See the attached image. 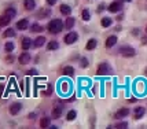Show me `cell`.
<instances>
[{
	"label": "cell",
	"instance_id": "1",
	"mask_svg": "<svg viewBox=\"0 0 147 129\" xmlns=\"http://www.w3.org/2000/svg\"><path fill=\"white\" fill-rule=\"evenodd\" d=\"M47 30L51 33V34H58V33H61L63 30V22L59 19V18H55V19L50 21L48 25H47Z\"/></svg>",
	"mask_w": 147,
	"mask_h": 129
},
{
	"label": "cell",
	"instance_id": "2",
	"mask_svg": "<svg viewBox=\"0 0 147 129\" xmlns=\"http://www.w3.org/2000/svg\"><path fill=\"white\" fill-rule=\"evenodd\" d=\"M113 73V69L107 62H102V63L98 66V70H96V74L98 76H109Z\"/></svg>",
	"mask_w": 147,
	"mask_h": 129
},
{
	"label": "cell",
	"instance_id": "3",
	"mask_svg": "<svg viewBox=\"0 0 147 129\" xmlns=\"http://www.w3.org/2000/svg\"><path fill=\"white\" fill-rule=\"evenodd\" d=\"M120 52H121L122 56H125V58H132L136 55V51H135L134 47H129V45H124L120 48Z\"/></svg>",
	"mask_w": 147,
	"mask_h": 129
},
{
	"label": "cell",
	"instance_id": "4",
	"mask_svg": "<svg viewBox=\"0 0 147 129\" xmlns=\"http://www.w3.org/2000/svg\"><path fill=\"white\" fill-rule=\"evenodd\" d=\"M63 40H65V43H66L67 45L74 44L77 40H78V34H77L76 32H71V30H70V32H69V33H67V34H66V36L63 37Z\"/></svg>",
	"mask_w": 147,
	"mask_h": 129
},
{
	"label": "cell",
	"instance_id": "5",
	"mask_svg": "<svg viewBox=\"0 0 147 129\" xmlns=\"http://www.w3.org/2000/svg\"><path fill=\"white\" fill-rule=\"evenodd\" d=\"M121 8H122V1H118V0L110 3L109 7H107V10L110 13H118V11H121Z\"/></svg>",
	"mask_w": 147,
	"mask_h": 129
},
{
	"label": "cell",
	"instance_id": "6",
	"mask_svg": "<svg viewBox=\"0 0 147 129\" xmlns=\"http://www.w3.org/2000/svg\"><path fill=\"white\" fill-rule=\"evenodd\" d=\"M51 8L50 7H43L40 11L37 13V18L40 19H45V18H50V15H51Z\"/></svg>",
	"mask_w": 147,
	"mask_h": 129
},
{
	"label": "cell",
	"instance_id": "7",
	"mask_svg": "<svg viewBox=\"0 0 147 129\" xmlns=\"http://www.w3.org/2000/svg\"><path fill=\"white\" fill-rule=\"evenodd\" d=\"M62 113H63V106H55L51 111V118L58 120V118H61Z\"/></svg>",
	"mask_w": 147,
	"mask_h": 129
},
{
	"label": "cell",
	"instance_id": "8",
	"mask_svg": "<svg viewBox=\"0 0 147 129\" xmlns=\"http://www.w3.org/2000/svg\"><path fill=\"white\" fill-rule=\"evenodd\" d=\"M30 59H32V58H30V54H29L28 51H24L22 54H21V55H19L18 62L21 64H28L29 62H30Z\"/></svg>",
	"mask_w": 147,
	"mask_h": 129
},
{
	"label": "cell",
	"instance_id": "9",
	"mask_svg": "<svg viewBox=\"0 0 147 129\" xmlns=\"http://www.w3.org/2000/svg\"><path fill=\"white\" fill-rule=\"evenodd\" d=\"M21 110H22V104L21 103H13L10 107H8V111H10L11 116H17V114H19Z\"/></svg>",
	"mask_w": 147,
	"mask_h": 129
},
{
	"label": "cell",
	"instance_id": "10",
	"mask_svg": "<svg viewBox=\"0 0 147 129\" xmlns=\"http://www.w3.org/2000/svg\"><path fill=\"white\" fill-rule=\"evenodd\" d=\"M129 116V109L128 107H122V109H120L117 113H115V118L117 120H121V118H124V117H128Z\"/></svg>",
	"mask_w": 147,
	"mask_h": 129
},
{
	"label": "cell",
	"instance_id": "11",
	"mask_svg": "<svg viewBox=\"0 0 147 129\" xmlns=\"http://www.w3.org/2000/svg\"><path fill=\"white\" fill-rule=\"evenodd\" d=\"M28 26H29V21L26 19V18L19 19L18 22H17V29H18V30H26Z\"/></svg>",
	"mask_w": 147,
	"mask_h": 129
},
{
	"label": "cell",
	"instance_id": "12",
	"mask_svg": "<svg viewBox=\"0 0 147 129\" xmlns=\"http://www.w3.org/2000/svg\"><path fill=\"white\" fill-rule=\"evenodd\" d=\"M32 44H33V41L29 39V37H24L21 45H22V50H24V51H29V48L32 47Z\"/></svg>",
	"mask_w": 147,
	"mask_h": 129
},
{
	"label": "cell",
	"instance_id": "13",
	"mask_svg": "<svg viewBox=\"0 0 147 129\" xmlns=\"http://www.w3.org/2000/svg\"><path fill=\"white\" fill-rule=\"evenodd\" d=\"M59 11H61V14H63V15H66V17H69V15L71 14V7L69 6V4H61Z\"/></svg>",
	"mask_w": 147,
	"mask_h": 129
},
{
	"label": "cell",
	"instance_id": "14",
	"mask_svg": "<svg viewBox=\"0 0 147 129\" xmlns=\"http://www.w3.org/2000/svg\"><path fill=\"white\" fill-rule=\"evenodd\" d=\"M45 44V37L44 36H38L37 39L33 40V47H36V48H40V47H43Z\"/></svg>",
	"mask_w": 147,
	"mask_h": 129
},
{
	"label": "cell",
	"instance_id": "15",
	"mask_svg": "<svg viewBox=\"0 0 147 129\" xmlns=\"http://www.w3.org/2000/svg\"><path fill=\"white\" fill-rule=\"evenodd\" d=\"M144 113H146V109L144 107H142V106H139V107H136L135 109V120H140L142 117L144 116Z\"/></svg>",
	"mask_w": 147,
	"mask_h": 129
},
{
	"label": "cell",
	"instance_id": "16",
	"mask_svg": "<svg viewBox=\"0 0 147 129\" xmlns=\"http://www.w3.org/2000/svg\"><path fill=\"white\" fill-rule=\"evenodd\" d=\"M51 126V117H43L40 120V128H50Z\"/></svg>",
	"mask_w": 147,
	"mask_h": 129
},
{
	"label": "cell",
	"instance_id": "17",
	"mask_svg": "<svg viewBox=\"0 0 147 129\" xmlns=\"http://www.w3.org/2000/svg\"><path fill=\"white\" fill-rule=\"evenodd\" d=\"M10 22H11V18L8 17V15H1L0 17V28H6V26L10 25Z\"/></svg>",
	"mask_w": 147,
	"mask_h": 129
},
{
	"label": "cell",
	"instance_id": "18",
	"mask_svg": "<svg viewBox=\"0 0 147 129\" xmlns=\"http://www.w3.org/2000/svg\"><path fill=\"white\" fill-rule=\"evenodd\" d=\"M62 74L66 76V77H71L74 74V67L73 66H65L63 69H62Z\"/></svg>",
	"mask_w": 147,
	"mask_h": 129
},
{
	"label": "cell",
	"instance_id": "19",
	"mask_svg": "<svg viewBox=\"0 0 147 129\" xmlns=\"http://www.w3.org/2000/svg\"><path fill=\"white\" fill-rule=\"evenodd\" d=\"M115 44H117V37H115V36H109L107 40H106V43H105L106 48H111V47H114Z\"/></svg>",
	"mask_w": 147,
	"mask_h": 129
},
{
	"label": "cell",
	"instance_id": "20",
	"mask_svg": "<svg viewBox=\"0 0 147 129\" xmlns=\"http://www.w3.org/2000/svg\"><path fill=\"white\" fill-rule=\"evenodd\" d=\"M24 6H25V8L28 11H32L36 7V1L34 0H24Z\"/></svg>",
	"mask_w": 147,
	"mask_h": 129
},
{
	"label": "cell",
	"instance_id": "21",
	"mask_svg": "<svg viewBox=\"0 0 147 129\" xmlns=\"http://www.w3.org/2000/svg\"><path fill=\"white\" fill-rule=\"evenodd\" d=\"M96 45H98V41H96L95 39H90L88 43H87V45H85V50H87V51H92V50L96 48Z\"/></svg>",
	"mask_w": 147,
	"mask_h": 129
},
{
	"label": "cell",
	"instance_id": "22",
	"mask_svg": "<svg viewBox=\"0 0 147 129\" xmlns=\"http://www.w3.org/2000/svg\"><path fill=\"white\" fill-rule=\"evenodd\" d=\"M58 48H59V44H58V41H55V40H51L50 43H47V50L48 51H57Z\"/></svg>",
	"mask_w": 147,
	"mask_h": 129
},
{
	"label": "cell",
	"instance_id": "23",
	"mask_svg": "<svg viewBox=\"0 0 147 129\" xmlns=\"http://www.w3.org/2000/svg\"><path fill=\"white\" fill-rule=\"evenodd\" d=\"M17 34V32H15V29H13V28H8V29H6L4 32H3V37L6 39V37H14Z\"/></svg>",
	"mask_w": 147,
	"mask_h": 129
},
{
	"label": "cell",
	"instance_id": "24",
	"mask_svg": "<svg viewBox=\"0 0 147 129\" xmlns=\"http://www.w3.org/2000/svg\"><path fill=\"white\" fill-rule=\"evenodd\" d=\"M74 24H76V19H74L73 17H69V18L66 19L65 28H66V29H69V30H71V29H73V26H74Z\"/></svg>",
	"mask_w": 147,
	"mask_h": 129
},
{
	"label": "cell",
	"instance_id": "25",
	"mask_svg": "<svg viewBox=\"0 0 147 129\" xmlns=\"http://www.w3.org/2000/svg\"><path fill=\"white\" fill-rule=\"evenodd\" d=\"M4 14H6V15H8V17L13 19L14 17L17 15V10H15V7H8V8H6Z\"/></svg>",
	"mask_w": 147,
	"mask_h": 129
},
{
	"label": "cell",
	"instance_id": "26",
	"mask_svg": "<svg viewBox=\"0 0 147 129\" xmlns=\"http://www.w3.org/2000/svg\"><path fill=\"white\" fill-rule=\"evenodd\" d=\"M111 24H113V19L109 18V17H105V18L100 19V25H102L103 28H109V26H111Z\"/></svg>",
	"mask_w": 147,
	"mask_h": 129
},
{
	"label": "cell",
	"instance_id": "27",
	"mask_svg": "<svg viewBox=\"0 0 147 129\" xmlns=\"http://www.w3.org/2000/svg\"><path fill=\"white\" fill-rule=\"evenodd\" d=\"M81 19L85 21V22H88V21L91 19V13H90V10L84 8L83 11H81Z\"/></svg>",
	"mask_w": 147,
	"mask_h": 129
},
{
	"label": "cell",
	"instance_id": "28",
	"mask_svg": "<svg viewBox=\"0 0 147 129\" xmlns=\"http://www.w3.org/2000/svg\"><path fill=\"white\" fill-rule=\"evenodd\" d=\"M14 48H15V45H14L13 41H8V43L4 44V51H6L7 54H11V52L14 51Z\"/></svg>",
	"mask_w": 147,
	"mask_h": 129
},
{
	"label": "cell",
	"instance_id": "29",
	"mask_svg": "<svg viewBox=\"0 0 147 129\" xmlns=\"http://www.w3.org/2000/svg\"><path fill=\"white\" fill-rule=\"evenodd\" d=\"M30 30H32L33 33H40V32H43L44 29H43V26L38 25L37 22H36V24H33V25L30 26Z\"/></svg>",
	"mask_w": 147,
	"mask_h": 129
},
{
	"label": "cell",
	"instance_id": "30",
	"mask_svg": "<svg viewBox=\"0 0 147 129\" xmlns=\"http://www.w3.org/2000/svg\"><path fill=\"white\" fill-rule=\"evenodd\" d=\"M76 117H77L76 110H69V111H67V117H66V120H67V121H74V120H76Z\"/></svg>",
	"mask_w": 147,
	"mask_h": 129
},
{
	"label": "cell",
	"instance_id": "31",
	"mask_svg": "<svg viewBox=\"0 0 147 129\" xmlns=\"http://www.w3.org/2000/svg\"><path fill=\"white\" fill-rule=\"evenodd\" d=\"M52 91H54V87H52V85H48L47 91H43V92H41V95H43V96H50V95L52 93Z\"/></svg>",
	"mask_w": 147,
	"mask_h": 129
},
{
	"label": "cell",
	"instance_id": "32",
	"mask_svg": "<svg viewBox=\"0 0 147 129\" xmlns=\"http://www.w3.org/2000/svg\"><path fill=\"white\" fill-rule=\"evenodd\" d=\"M80 66H81L83 69H87V67L90 66V63H88V59H87V58H81V59H80Z\"/></svg>",
	"mask_w": 147,
	"mask_h": 129
},
{
	"label": "cell",
	"instance_id": "33",
	"mask_svg": "<svg viewBox=\"0 0 147 129\" xmlns=\"http://www.w3.org/2000/svg\"><path fill=\"white\" fill-rule=\"evenodd\" d=\"M115 128H118V129L128 128V122H127V121H122V122H118L117 125H115Z\"/></svg>",
	"mask_w": 147,
	"mask_h": 129
},
{
	"label": "cell",
	"instance_id": "34",
	"mask_svg": "<svg viewBox=\"0 0 147 129\" xmlns=\"http://www.w3.org/2000/svg\"><path fill=\"white\" fill-rule=\"evenodd\" d=\"M37 74V70L36 69H30V70H28L26 71V76L29 77V76H36Z\"/></svg>",
	"mask_w": 147,
	"mask_h": 129
},
{
	"label": "cell",
	"instance_id": "35",
	"mask_svg": "<svg viewBox=\"0 0 147 129\" xmlns=\"http://www.w3.org/2000/svg\"><path fill=\"white\" fill-rule=\"evenodd\" d=\"M45 1H47V4H48L50 7H51V6H55V4L58 3V0H45Z\"/></svg>",
	"mask_w": 147,
	"mask_h": 129
},
{
	"label": "cell",
	"instance_id": "36",
	"mask_svg": "<svg viewBox=\"0 0 147 129\" xmlns=\"http://www.w3.org/2000/svg\"><path fill=\"white\" fill-rule=\"evenodd\" d=\"M14 59H15V58H14L13 55H8V56L6 58V60L8 62V63H13V60H14Z\"/></svg>",
	"mask_w": 147,
	"mask_h": 129
},
{
	"label": "cell",
	"instance_id": "37",
	"mask_svg": "<svg viewBox=\"0 0 147 129\" xmlns=\"http://www.w3.org/2000/svg\"><path fill=\"white\" fill-rule=\"evenodd\" d=\"M105 7H106V6H105L103 3H102V4H99V7H98V13H102L103 10H105Z\"/></svg>",
	"mask_w": 147,
	"mask_h": 129
},
{
	"label": "cell",
	"instance_id": "38",
	"mask_svg": "<svg viewBox=\"0 0 147 129\" xmlns=\"http://www.w3.org/2000/svg\"><path fill=\"white\" fill-rule=\"evenodd\" d=\"M132 34H135V36L139 34V29H134V30H132Z\"/></svg>",
	"mask_w": 147,
	"mask_h": 129
},
{
	"label": "cell",
	"instance_id": "39",
	"mask_svg": "<svg viewBox=\"0 0 147 129\" xmlns=\"http://www.w3.org/2000/svg\"><path fill=\"white\" fill-rule=\"evenodd\" d=\"M122 18H124V17H122V15H118V17H117V21H121Z\"/></svg>",
	"mask_w": 147,
	"mask_h": 129
},
{
	"label": "cell",
	"instance_id": "40",
	"mask_svg": "<svg viewBox=\"0 0 147 129\" xmlns=\"http://www.w3.org/2000/svg\"><path fill=\"white\" fill-rule=\"evenodd\" d=\"M29 118H30V120H33V118H34V114H33V113H32V114H29Z\"/></svg>",
	"mask_w": 147,
	"mask_h": 129
},
{
	"label": "cell",
	"instance_id": "41",
	"mask_svg": "<svg viewBox=\"0 0 147 129\" xmlns=\"http://www.w3.org/2000/svg\"><path fill=\"white\" fill-rule=\"evenodd\" d=\"M124 1H127V3H131V1H132V0H124Z\"/></svg>",
	"mask_w": 147,
	"mask_h": 129
},
{
	"label": "cell",
	"instance_id": "42",
	"mask_svg": "<svg viewBox=\"0 0 147 129\" xmlns=\"http://www.w3.org/2000/svg\"><path fill=\"white\" fill-rule=\"evenodd\" d=\"M144 73H146V74H147V67H146V70H144Z\"/></svg>",
	"mask_w": 147,
	"mask_h": 129
},
{
	"label": "cell",
	"instance_id": "43",
	"mask_svg": "<svg viewBox=\"0 0 147 129\" xmlns=\"http://www.w3.org/2000/svg\"><path fill=\"white\" fill-rule=\"evenodd\" d=\"M146 33H147V28H146Z\"/></svg>",
	"mask_w": 147,
	"mask_h": 129
}]
</instances>
